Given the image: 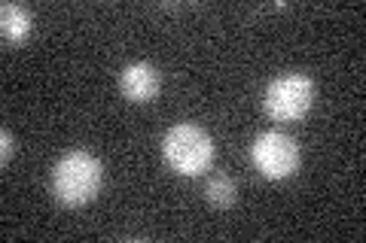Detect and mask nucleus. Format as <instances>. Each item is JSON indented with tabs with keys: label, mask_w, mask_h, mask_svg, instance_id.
Wrapping results in <instances>:
<instances>
[{
	"label": "nucleus",
	"mask_w": 366,
	"mask_h": 243,
	"mask_svg": "<svg viewBox=\"0 0 366 243\" xmlns=\"http://www.w3.org/2000/svg\"><path fill=\"white\" fill-rule=\"evenodd\" d=\"M52 195L61 207H86L95 201L104 182V167L101 161L86 152V149H71L52 167Z\"/></svg>",
	"instance_id": "nucleus-1"
},
{
	"label": "nucleus",
	"mask_w": 366,
	"mask_h": 243,
	"mask_svg": "<svg viewBox=\"0 0 366 243\" xmlns=\"http://www.w3.org/2000/svg\"><path fill=\"white\" fill-rule=\"evenodd\" d=\"M162 158L180 177H202L214 161V140L199 125L177 122L162 137Z\"/></svg>",
	"instance_id": "nucleus-2"
},
{
	"label": "nucleus",
	"mask_w": 366,
	"mask_h": 243,
	"mask_svg": "<svg viewBox=\"0 0 366 243\" xmlns=\"http://www.w3.org/2000/svg\"><path fill=\"white\" fill-rule=\"evenodd\" d=\"M315 103V83L305 73H281L272 79L262 95V110L274 122H300Z\"/></svg>",
	"instance_id": "nucleus-3"
},
{
	"label": "nucleus",
	"mask_w": 366,
	"mask_h": 243,
	"mask_svg": "<svg viewBox=\"0 0 366 243\" xmlns=\"http://www.w3.org/2000/svg\"><path fill=\"white\" fill-rule=\"evenodd\" d=\"M250 161H254V167L266 180L281 182V180H290L296 167H300V146H296L290 134L262 131L250 143Z\"/></svg>",
	"instance_id": "nucleus-4"
},
{
	"label": "nucleus",
	"mask_w": 366,
	"mask_h": 243,
	"mask_svg": "<svg viewBox=\"0 0 366 243\" xmlns=\"http://www.w3.org/2000/svg\"><path fill=\"white\" fill-rule=\"evenodd\" d=\"M119 88H122L125 100L150 103L159 95V88H162V73H159L153 64H147V61H132V64L122 67Z\"/></svg>",
	"instance_id": "nucleus-5"
},
{
	"label": "nucleus",
	"mask_w": 366,
	"mask_h": 243,
	"mask_svg": "<svg viewBox=\"0 0 366 243\" xmlns=\"http://www.w3.org/2000/svg\"><path fill=\"white\" fill-rule=\"evenodd\" d=\"M31 13L19 4H4L0 6V31H4L6 43H25L31 37Z\"/></svg>",
	"instance_id": "nucleus-6"
},
{
	"label": "nucleus",
	"mask_w": 366,
	"mask_h": 243,
	"mask_svg": "<svg viewBox=\"0 0 366 243\" xmlns=\"http://www.w3.org/2000/svg\"><path fill=\"white\" fill-rule=\"evenodd\" d=\"M204 198H208V204H214V207H232L238 198L235 180L226 177V173H217V177L208 180V186H204Z\"/></svg>",
	"instance_id": "nucleus-7"
},
{
	"label": "nucleus",
	"mask_w": 366,
	"mask_h": 243,
	"mask_svg": "<svg viewBox=\"0 0 366 243\" xmlns=\"http://www.w3.org/2000/svg\"><path fill=\"white\" fill-rule=\"evenodd\" d=\"M13 155H16V137L4 128L0 131V165H9Z\"/></svg>",
	"instance_id": "nucleus-8"
}]
</instances>
